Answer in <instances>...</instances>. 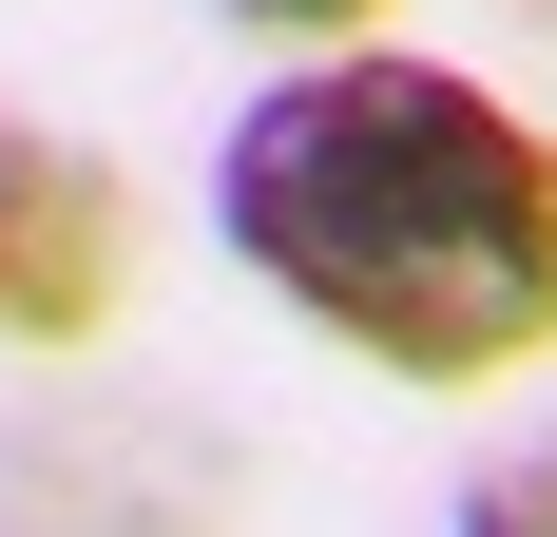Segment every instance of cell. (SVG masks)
I'll return each mask as SVG.
<instances>
[{
  "instance_id": "cell-4",
  "label": "cell",
  "mask_w": 557,
  "mask_h": 537,
  "mask_svg": "<svg viewBox=\"0 0 557 537\" xmlns=\"http://www.w3.org/2000/svg\"><path fill=\"white\" fill-rule=\"evenodd\" d=\"M212 20H250V39H288V58H327V39H385V0H212Z\"/></svg>"
},
{
  "instance_id": "cell-3",
  "label": "cell",
  "mask_w": 557,
  "mask_h": 537,
  "mask_svg": "<svg viewBox=\"0 0 557 537\" xmlns=\"http://www.w3.org/2000/svg\"><path fill=\"white\" fill-rule=\"evenodd\" d=\"M443 537H557V441H500V461H461Z\"/></svg>"
},
{
  "instance_id": "cell-1",
  "label": "cell",
  "mask_w": 557,
  "mask_h": 537,
  "mask_svg": "<svg viewBox=\"0 0 557 537\" xmlns=\"http://www.w3.org/2000/svg\"><path fill=\"white\" fill-rule=\"evenodd\" d=\"M212 230L288 326L385 384L557 365V135L461 58L327 39L212 135Z\"/></svg>"
},
{
  "instance_id": "cell-2",
  "label": "cell",
  "mask_w": 557,
  "mask_h": 537,
  "mask_svg": "<svg viewBox=\"0 0 557 537\" xmlns=\"http://www.w3.org/2000/svg\"><path fill=\"white\" fill-rule=\"evenodd\" d=\"M115 288H135V192H115V154L0 97V346H97Z\"/></svg>"
}]
</instances>
